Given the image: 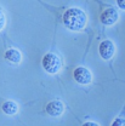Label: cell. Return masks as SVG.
<instances>
[{"label": "cell", "instance_id": "obj_1", "mask_svg": "<svg viewBox=\"0 0 125 126\" xmlns=\"http://www.w3.org/2000/svg\"><path fill=\"white\" fill-rule=\"evenodd\" d=\"M86 21H88V17L85 15V12L77 7L67 10L63 15V24L71 31H81L85 27Z\"/></svg>", "mask_w": 125, "mask_h": 126}, {"label": "cell", "instance_id": "obj_2", "mask_svg": "<svg viewBox=\"0 0 125 126\" xmlns=\"http://www.w3.org/2000/svg\"><path fill=\"white\" fill-rule=\"evenodd\" d=\"M43 67H44V69L46 70L47 73L55 74V73H57L61 69L62 61L55 53H46L44 56V58H43Z\"/></svg>", "mask_w": 125, "mask_h": 126}, {"label": "cell", "instance_id": "obj_3", "mask_svg": "<svg viewBox=\"0 0 125 126\" xmlns=\"http://www.w3.org/2000/svg\"><path fill=\"white\" fill-rule=\"evenodd\" d=\"M73 77L75 79V81L79 84H90L91 80H92V74L90 73L89 69L84 68V67H78L74 73H73Z\"/></svg>", "mask_w": 125, "mask_h": 126}, {"label": "cell", "instance_id": "obj_4", "mask_svg": "<svg viewBox=\"0 0 125 126\" xmlns=\"http://www.w3.org/2000/svg\"><path fill=\"white\" fill-rule=\"evenodd\" d=\"M115 52V46L110 40H105L100 44V55L103 60H110Z\"/></svg>", "mask_w": 125, "mask_h": 126}, {"label": "cell", "instance_id": "obj_5", "mask_svg": "<svg viewBox=\"0 0 125 126\" xmlns=\"http://www.w3.org/2000/svg\"><path fill=\"white\" fill-rule=\"evenodd\" d=\"M119 18V15H118V11L113 7H109L107 10H105L101 15V22L105 24V26H112L114 24Z\"/></svg>", "mask_w": 125, "mask_h": 126}, {"label": "cell", "instance_id": "obj_6", "mask_svg": "<svg viewBox=\"0 0 125 126\" xmlns=\"http://www.w3.org/2000/svg\"><path fill=\"white\" fill-rule=\"evenodd\" d=\"M63 110H64V107H63L62 102L60 101H52L46 106L47 114L51 116H60L63 113Z\"/></svg>", "mask_w": 125, "mask_h": 126}, {"label": "cell", "instance_id": "obj_7", "mask_svg": "<svg viewBox=\"0 0 125 126\" xmlns=\"http://www.w3.org/2000/svg\"><path fill=\"white\" fill-rule=\"evenodd\" d=\"M5 58L11 63H19L22 61V55H21V52H19L18 50H16V48H10V50L6 51Z\"/></svg>", "mask_w": 125, "mask_h": 126}, {"label": "cell", "instance_id": "obj_8", "mask_svg": "<svg viewBox=\"0 0 125 126\" xmlns=\"http://www.w3.org/2000/svg\"><path fill=\"white\" fill-rule=\"evenodd\" d=\"M2 111L7 115H14L18 111V106L12 101H6L2 103Z\"/></svg>", "mask_w": 125, "mask_h": 126}, {"label": "cell", "instance_id": "obj_9", "mask_svg": "<svg viewBox=\"0 0 125 126\" xmlns=\"http://www.w3.org/2000/svg\"><path fill=\"white\" fill-rule=\"evenodd\" d=\"M112 126H125V119H123V118H117L113 121Z\"/></svg>", "mask_w": 125, "mask_h": 126}, {"label": "cell", "instance_id": "obj_10", "mask_svg": "<svg viewBox=\"0 0 125 126\" xmlns=\"http://www.w3.org/2000/svg\"><path fill=\"white\" fill-rule=\"evenodd\" d=\"M4 26H5V16L0 11V31L4 28Z\"/></svg>", "mask_w": 125, "mask_h": 126}, {"label": "cell", "instance_id": "obj_11", "mask_svg": "<svg viewBox=\"0 0 125 126\" xmlns=\"http://www.w3.org/2000/svg\"><path fill=\"white\" fill-rule=\"evenodd\" d=\"M118 6L120 7V9H123V10H125V0H118Z\"/></svg>", "mask_w": 125, "mask_h": 126}, {"label": "cell", "instance_id": "obj_12", "mask_svg": "<svg viewBox=\"0 0 125 126\" xmlns=\"http://www.w3.org/2000/svg\"><path fill=\"white\" fill-rule=\"evenodd\" d=\"M83 126H100V125H97L96 123H92V121H88V123H85Z\"/></svg>", "mask_w": 125, "mask_h": 126}]
</instances>
